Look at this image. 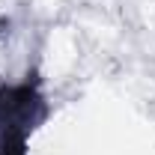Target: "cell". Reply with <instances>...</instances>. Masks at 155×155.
Here are the masks:
<instances>
[{"instance_id": "6da1fadb", "label": "cell", "mask_w": 155, "mask_h": 155, "mask_svg": "<svg viewBox=\"0 0 155 155\" xmlns=\"http://www.w3.org/2000/svg\"><path fill=\"white\" fill-rule=\"evenodd\" d=\"M45 104L36 84L0 87V155H24L27 137L33 134Z\"/></svg>"}]
</instances>
